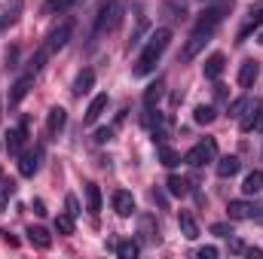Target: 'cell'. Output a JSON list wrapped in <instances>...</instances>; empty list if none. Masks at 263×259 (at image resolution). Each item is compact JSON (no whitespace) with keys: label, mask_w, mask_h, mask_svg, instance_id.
Segmentation results:
<instances>
[{"label":"cell","mask_w":263,"mask_h":259,"mask_svg":"<svg viewBox=\"0 0 263 259\" xmlns=\"http://www.w3.org/2000/svg\"><path fill=\"white\" fill-rule=\"evenodd\" d=\"M217 25H220V9L208 6V9H202V12H199L196 28H193L190 40H187V46H184V52H181V58H184V61H193V58H196L199 49L208 43V37L217 31Z\"/></svg>","instance_id":"cell-1"},{"label":"cell","mask_w":263,"mask_h":259,"mask_svg":"<svg viewBox=\"0 0 263 259\" xmlns=\"http://www.w3.org/2000/svg\"><path fill=\"white\" fill-rule=\"evenodd\" d=\"M168 40H172V31L168 28H156L153 34H150V40H147V46H144V52L138 55V61H135V76H147L153 67H156V61L162 58V52L168 49Z\"/></svg>","instance_id":"cell-2"},{"label":"cell","mask_w":263,"mask_h":259,"mask_svg":"<svg viewBox=\"0 0 263 259\" xmlns=\"http://www.w3.org/2000/svg\"><path fill=\"white\" fill-rule=\"evenodd\" d=\"M70 34H73V25H70V21H62V25L46 37V43L40 46V52L34 55V61H31V73H37L40 67L46 64V61H49V55H55L59 49H65L67 40H70Z\"/></svg>","instance_id":"cell-3"},{"label":"cell","mask_w":263,"mask_h":259,"mask_svg":"<svg viewBox=\"0 0 263 259\" xmlns=\"http://www.w3.org/2000/svg\"><path fill=\"white\" fill-rule=\"evenodd\" d=\"M123 18V3L120 0H104L98 6V15H95V34H104V31H114Z\"/></svg>","instance_id":"cell-4"},{"label":"cell","mask_w":263,"mask_h":259,"mask_svg":"<svg viewBox=\"0 0 263 259\" xmlns=\"http://www.w3.org/2000/svg\"><path fill=\"white\" fill-rule=\"evenodd\" d=\"M214 159H217V143H214V137L199 140L196 146L184 156V162L193 165V168H202V165H208V162H214Z\"/></svg>","instance_id":"cell-5"},{"label":"cell","mask_w":263,"mask_h":259,"mask_svg":"<svg viewBox=\"0 0 263 259\" xmlns=\"http://www.w3.org/2000/svg\"><path fill=\"white\" fill-rule=\"evenodd\" d=\"M260 25H263V0H257V3H251V6H248L245 25L239 28V43H245V40L251 37V31H254V28H260Z\"/></svg>","instance_id":"cell-6"},{"label":"cell","mask_w":263,"mask_h":259,"mask_svg":"<svg viewBox=\"0 0 263 259\" xmlns=\"http://www.w3.org/2000/svg\"><path fill=\"white\" fill-rule=\"evenodd\" d=\"M25 235H28V244L37 247V250H49V247H52V235H49L43 226H31Z\"/></svg>","instance_id":"cell-7"},{"label":"cell","mask_w":263,"mask_h":259,"mask_svg":"<svg viewBox=\"0 0 263 259\" xmlns=\"http://www.w3.org/2000/svg\"><path fill=\"white\" fill-rule=\"evenodd\" d=\"M40 159H43V149H34V153H25L22 162H18V174L22 177H34L37 168H40Z\"/></svg>","instance_id":"cell-8"},{"label":"cell","mask_w":263,"mask_h":259,"mask_svg":"<svg viewBox=\"0 0 263 259\" xmlns=\"http://www.w3.org/2000/svg\"><path fill=\"white\" fill-rule=\"evenodd\" d=\"M114 210H117L120 217H132V213H135V195L126 192V189H117V192H114Z\"/></svg>","instance_id":"cell-9"},{"label":"cell","mask_w":263,"mask_h":259,"mask_svg":"<svg viewBox=\"0 0 263 259\" xmlns=\"http://www.w3.org/2000/svg\"><path fill=\"white\" fill-rule=\"evenodd\" d=\"M65 122H67V110L65 107H52V110L46 113V131H49L52 137L65 128Z\"/></svg>","instance_id":"cell-10"},{"label":"cell","mask_w":263,"mask_h":259,"mask_svg":"<svg viewBox=\"0 0 263 259\" xmlns=\"http://www.w3.org/2000/svg\"><path fill=\"white\" fill-rule=\"evenodd\" d=\"M223 64H227V58H223L220 52L208 55V58H205V64H202V73H205V79H217V76L223 73Z\"/></svg>","instance_id":"cell-11"},{"label":"cell","mask_w":263,"mask_h":259,"mask_svg":"<svg viewBox=\"0 0 263 259\" xmlns=\"http://www.w3.org/2000/svg\"><path fill=\"white\" fill-rule=\"evenodd\" d=\"M257 73H260V67H257V61H242V67H239V85L242 89H251L254 85V79H257Z\"/></svg>","instance_id":"cell-12"},{"label":"cell","mask_w":263,"mask_h":259,"mask_svg":"<svg viewBox=\"0 0 263 259\" xmlns=\"http://www.w3.org/2000/svg\"><path fill=\"white\" fill-rule=\"evenodd\" d=\"M92 85H95V70H89V67H86V70H80V73H77V79H73V95H77V98H83Z\"/></svg>","instance_id":"cell-13"},{"label":"cell","mask_w":263,"mask_h":259,"mask_svg":"<svg viewBox=\"0 0 263 259\" xmlns=\"http://www.w3.org/2000/svg\"><path fill=\"white\" fill-rule=\"evenodd\" d=\"M31 85H34V73H28V76H22L15 85H12V92H9V107H15L28 92H31Z\"/></svg>","instance_id":"cell-14"},{"label":"cell","mask_w":263,"mask_h":259,"mask_svg":"<svg viewBox=\"0 0 263 259\" xmlns=\"http://www.w3.org/2000/svg\"><path fill=\"white\" fill-rule=\"evenodd\" d=\"M25 131H28V122H22L18 128H9L6 131V153H18L22 149V143H25Z\"/></svg>","instance_id":"cell-15"},{"label":"cell","mask_w":263,"mask_h":259,"mask_svg":"<svg viewBox=\"0 0 263 259\" xmlns=\"http://www.w3.org/2000/svg\"><path fill=\"white\" fill-rule=\"evenodd\" d=\"M86 207H89L92 220L101 213V189H98V183H86Z\"/></svg>","instance_id":"cell-16"},{"label":"cell","mask_w":263,"mask_h":259,"mask_svg":"<svg viewBox=\"0 0 263 259\" xmlns=\"http://www.w3.org/2000/svg\"><path fill=\"white\" fill-rule=\"evenodd\" d=\"M104 110H107V95H95L92 104H89V110H86V125L98 122V116H101Z\"/></svg>","instance_id":"cell-17"},{"label":"cell","mask_w":263,"mask_h":259,"mask_svg":"<svg viewBox=\"0 0 263 259\" xmlns=\"http://www.w3.org/2000/svg\"><path fill=\"white\" fill-rule=\"evenodd\" d=\"M239 168H242V165H239L236 156H223V159H217V177H223V180H227V177H236Z\"/></svg>","instance_id":"cell-18"},{"label":"cell","mask_w":263,"mask_h":259,"mask_svg":"<svg viewBox=\"0 0 263 259\" xmlns=\"http://www.w3.org/2000/svg\"><path fill=\"white\" fill-rule=\"evenodd\" d=\"M178 226H181V232H184L187 241H196L199 238V226H196V220H193L190 213H181V217H178Z\"/></svg>","instance_id":"cell-19"},{"label":"cell","mask_w":263,"mask_h":259,"mask_svg":"<svg viewBox=\"0 0 263 259\" xmlns=\"http://www.w3.org/2000/svg\"><path fill=\"white\" fill-rule=\"evenodd\" d=\"M263 189V171H251L245 180H242V192L245 195H257Z\"/></svg>","instance_id":"cell-20"},{"label":"cell","mask_w":263,"mask_h":259,"mask_svg":"<svg viewBox=\"0 0 263 259\" xmlns=\"http://www.w3.org/2000/svg\"><path fill=\"white\" fill-rule=\"evenodd\" d=\"M251 210H254V207H251L248 201H230V204H227L230 220H248V217H251Z\"/></svg>","instance_id":"cell-21"},{"label":"cell","mask_w":263,"mask_h":259,"mask_svg":"<svg viewBox=\"0 0 263 259\" xmlns=\"http://www.w3.org/2000/svg\"><path fill=\"white\" fill-rule=\"evenodd\" d=\"M214 116H217V113H214V107H208V104H199L196 110H193V122H196V125H211Z\"/></svg>","instance_id":"cell-22"},{"label":"cell","mask_w":263,"mask_h":259,"mask_svg":"<svg viewBox=\"0 0 263 259\" xmlns=\"http://www.w3.org/2000/svg\"><path fill=\"white\" fill-rule=\"evenodd\" d=\"M159 98H162V79H156V82H150V85H147V92H144V104H147V107H153Z\"/></svg>","instance_id":"cell-23"},{"label":"cell","mask_w":263,"mask_h":259,"mask_svg":"<svg viewBox=\"0 0 263 259\" xmlns=\"http://www.w3.org/2000/svg\"><path fill=\"white\" fill-rule=\"evenodd\" d=\"M257 128H263V113L260 110H251V116L242 119V131L248 134V131H257Z\"/></svg>","instance_id":"cell-24"},{"label":"cell","mask_w":263,"mask_h":259,"mask_svg":"<svg viewBox=\"0 0 263 259\" xmlns=\"http://www.w3.org/2000/svg\"><path fill=\"white\" fill-rule=\"evenodd\" d=\"M165 186H168V192H172V195H187V192H190V186H187V180H184V177H178V174H172Z\"/></svg>","instance_id":"cell-25"},{"label":"cell","mask_w":263,"mask_h":259,"mask_svg":"<svg viewBox=\"0 0 263 259\" xmlns=\"http://www.w3.org/2000/svg\"><path fill=\"white\" fill-rule=\"evenodd\" d=\"M117 256L120 259H135L138 256V244H135V241H120V244H117Z\"/></svg>","instance_id":"cell-26"},{"label":"cell","mask_w":263,"mask_h":259,"mask_svg":"<svg viewBox=\"0 0 263 259\" xmlns=\"http://www.w3.org/2000/svg\"><path fill=\"white\" fill-rule=\"evenodd\" d=\"M159 159H162V165H165V168H175V165L181 162V159H178V153H175V149H168L165 143H159Z\"/></svg>","instance_id":"cell-27"},{"label":"cell","mask_w":263,"mask_h":259,"mask_svg":"<svg viewBox=\"0 0 263 259\" xmlns=\"http://www.w3.org/2000/svg\"><path fill=\"white\" fill-rule=\"evenodd\" d=\"M55 232H59V235H73V217H70V213H62V217L55 220Z\"/></svg>","instance_id":"cell-28"},{"label":"cell","mask_w":263,"mask_h":259,"mask_svg":"<svg viewBox=\"0 0 263 259\" xmlns=\"http://www.w3.org/2000/svg\"><path fill=\"white\" fill-rule=\"evenodd\" d=\"M141 229L147 232V238H150V241H159V229L153 232V220H150V217H144V220H141Z\"/></svg>","instance_id":"cell-29"},{"label":"cell","mask_w":263,"mask_h":259,"mask_svg":"<svg viewBox=\"0 0 263 259\" xmlns=\"http://www.w3.org/2000/svg\"><path fill=\"white\" fill-rule=\"evenodd\" d=\"M73 0H46V12H59V9H67Z\"/></svg>","instance_id":"cell-30"},{"label":"cell","mask_w":263,"mask_h":259,"mask_svg":"<svg viewBox=\"0 0 263 259\" xmlns=\"http://www.w3.org/2000/svg\"><path fill=\"white\" fill-rule=\"evenodd\" d=\"M65 207H67V213H70V217H80V201H77L73 195H67V198H65Z\"/></svg>","instance_id":"cell-31"},{"label":"cell","mask_w":263,"mask_h":259,"mask_svg":"<svg viewBox=\"0 0 263 259\" xmlns=\"http://www.w3.org/2000/svg\"><path fill=\"white\" fill-rule=\"evenodd\" d=\"M12 189H15V186H12V183H9V186H3V189H0V210H6V204H9V198H12Z\"/></svg>","instance_id":"cell-32"},{"label":"cell","mask_w":263,"mask_h":259,"mask_svg":"<svg viewBox=\"0 0 263 259\" xmlns=\"http://www.w3.org/2000/svg\"><path fill=\"white\" fill-rule=\"evenodd\" d=\"M248 107V101L245 98H239V101H233V107H230V116H242V110Z\"/></svg>","instance_id":"cell-33"},{"label":"cell","mask_w":263,"mask_h":259,"mask_svg":"<svg viewBox=\"0 0 263 259\" xmlns=\"http://www.w3.org/2000/svg\"><path fill=\"white\" fill-rule=\"evenodd\" d=\"M211 232H214V235H223V238H230V235H233V229H230L227 223H214V226H211Z\"/></svg>","instance_id":"cell-34"},{"label":"cell","mask_w":263,"mask_h":259,"mask_svg":"<svg viewBox=\"0 0 263 259\" xmlns=\"http://www.w3.org/2000/svg\"><path fill=\"white\" fill-rule=\"evenodd\" d=\"M196 256L199 259H214V256H217V247H211V244H208V247H199Z\"/></svg>","instance_id":"cell-35"},{"label":"cell","mask_w":263,"mask_h":259,"mask_svg":"<svg viewBox=\"0 0 263 259\" xmlns=\"http://www.w3.org/2000/svg\"><path fill=\"white\" fill-rule=\"evenodd\" d=\"M0 235H3V244H6V247H18V238H15L12 232H0Z\"/></svg>","instance_id":"cell-36"},{"label":"cell","mask_w":263,"mask_h":259,"mask_svg":"<svg viewBox=\"0 0 263 259\" xmlns=\"http://www.w3.org/2000/svg\"><path fill=\"white\" fill-rule=\"evenodd\" d=\"M15 61H18V49L12 46V49H6V64H9V67H15Z\"/></svg>","instance_id":"cell-37"},{"label":"cell","mask_w":263,"mask_h":259,"mask_svg":"<svg viewBox=\"0 0 263 259\" xmlns=\"http://www.w3.org/2000/svg\"><path fill=\"white\" fill-rule=\"evenodd\" d=\"M110 137H114V131H110V128H101L98 134H95V140H98V143H107Z\"/></svg>","instance_id":"cell-38"},{"label":"cell","mask_w":263,"mask_h":259,"mask_svg":"<svg viewBox=\"0 0 263 259\" xmlns=\"http://www.w3.org/2000/svg\"><path fill=\"white\" fill-rule=\"evenodd\" d=\"M34 213H37V217H46V204H43V201H40V198H37V201H34Z\"/></svg>","instance_id":"cell-39"},{"label":"cell","mask_w":263,"mask_h":259,"mask_svg":"<svg viewBox=\"0 0 263 259\" xmlns=\"http://www.w3.org/2000/svg\"><path fill=\"white\" fill-rule=\"evenodd\" d=\"M245 256H251V259H260V256H263V250H260V247H248V250H245Z\"/></svg>","instance_id":"cell-40"},{"label":"cell","mask_w":263,"mask_h":259,"mask_svg":"<svg viewBox=\"0 0 263 259\" xmlns=\"http://www.w3.org/2000/svg\"><path fill=\"white\" fill-rule=\"evenodd\" d=\"M260 40H263V37H260Z\"/></svg>","instance_id":"cell-41"},{"label":"cell","mask_w":263,"mask_h":259,"mask_svg":"<svg viewBox=\"0 0 263 259\" xmlns=\"http://www.w3.org/2000/svg\"><path fill=\"white\" fill-rule=\"evenodd\" d=\"M260 107H263V104H260Z\"/></svg>","instance_id":"cell-42"}]
</instances>
